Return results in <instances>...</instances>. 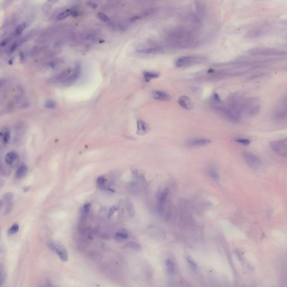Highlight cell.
I'll use <instances>...</instances> for the list:
<instances>
[{"instance_id":"obj_1","label":"cell","mask_w":287,"mask_h":287,"mask_svg":"<svg viewBox=\"0 0 287 287\" xmlns=\"http://www.w3.org/2000/svg\"><path fill=\"white\" fill-rule=\"evenodd\" d=\"M166 40L170 46L178 49L191 48L198 44L196 35L185 27H177L169 30L166 36Z\"/></svg>"},{"instance_id":"obj_2","label":"cell","mask_w":287,"mask_h":287,"mask_svg":"<svg viewBox=\"0 0 287 287\" xmlns=\"http://www.w3.org/2000/svg\"><path fill=\"white\" fill-rule=\"evenodd\" d=\"M261 110V104L259 99L254 98H243V113L248 117L256 116Z\"/></svg>"},{"instance_id":"obj_3","label":"cell","mask_w":287,"mask_h":287,"mask_svg":"<svg viewBox=\"0 0 287 287\" xmlns=\"http://www.w3.org/2000/svg\"><path fill=\"white\" fill-rule=\"evenodd\" d=\"M206 58L199 55H188L178 57L175 61V65L177 67H185L198 65L205 62Z\"/></svg>"},{"instance_id":"obj_4","label":"cell","mask_w":287,"mask_h":287,"mask_svg":"<svg viewBox=\"0 0 287 287\" xmlns=\"http://www.w3.org/2000/svg\"><path fill=\"white\" fill-rule=\"evenodd\" d=\"M47 245L49 249L56 252L61 261H67L68 260L67 250L64 246L61 243L52 240H49L47 241Z\"/></svg>"},{"instance_id":"obj_5","label":"cell","mask_w":287,"mask_h":287,"mask_svg":"<svg viewBox=\"0 0 287 287\" xmlns=\"http://www.w3.org/2000/svg\"><path fill=\"white\" fill-rule=\"evenodd\" d=\"M270 147L279 156L287 158V138L271 142Z\"/></svg>"},{"instance_id":"obj_6","label":"cell","mask_w":287,"mask_h":287,"mask_svg":"<svg viewBox=\"0 0 287 287\" xmlns=\"http://www.w3.org/2000/svg\"><path fill=\"white\" fill-rule=\"evenodd\" d=\"M163 48L159 45L156 43H148L140 45L136 49V52L142 55H155L161 53Z\"/></svg>"},{"instance_id":"obj_7","label":"cell","mask_w":287,"mask_h":287,"mask_svg":"<svg viewBox=\"0 0 287 287\" xmlns=\"http://www.w3.org/2000/svg\"><path fill=\"white\" fill-rule=\"evenodd\" d=\"M242 158L245 163L252 169H256L261 166L262 162L261 159L252 153L245 152L242 154Z\"/></svg>"},{"instance_id":"obj_8","label":"cell","mask_w":287,"mask_h":287,"mask_svg":"<svg viewBox=\"0 0 287 287\" xmlns=\"http://www.w3.org/2000/svg\"><path fill=\"white\" fill-rule=\"evenodd\" d=\"M251 55L254 56H275L283 54V52L273 48H255L249 51Z\"/></svg>"},{"instance_id":"obj_9","label":"cell","mask_w":287,"mask_h":287,"mask_svg":"<svg viewBox=\"0 0 287 287\" xmlns=\"http://www.w3.org/2000/svg\"><path fill=\"white\" fill-rule=\"evenodd\" d=\"M210 142L211 140L205 138H192L187 141V144L192 148H200L206 146Z\"/></svg>"},{"instance_id":"obj_10","label":"cell","mask_w":287,"mask_h":287,"mask_svg":"<svg viewBox=\"0 0 287 287\" xmlns=\"http://www.w3.org/2000/svg\"><path fill=\"white\" fill-rule=\"evenodd\" d=\"M152 97L159 101H168L171 99L170 95L165 91L160 90H154L151 93Z\"/></svg>"},{"instance_id":"obj_11","label":"cell","mask_w":287,"mask_h":287,"mask_svg":"<svg viewBox=\"0 0 287 287\" xmlns=\"http://www.w3.org/2000/svg\"><path fill=\"white\" fill-rule=\"evenodd\" d=\"M178 104L184 109L190 110L193 108V103L190 98L185 95L181 96L178 99Z\"/></svg>"},{"instance_id":"obj_12","label":"cell","mask_w":287,"mask_h":287,"mask_svg":"<svg viewBox=\"0 0 287 287\" xmlns=\"http://www.w3.org/2000/svg\"><path fill=\"white\" fill-rule=\"evenodd\" d=\"M150 131L148 125L143 120H139L137 121V131L136 133L139 135H144Z\"/></svg>"},{"instance_id":"obj_13","label":"cell","mask_w":287,"mask_h":287,"mask_svg":"<svg viewBox=\"0 0 287 287\" xmlns=\"http://www.w3.org/2000/svg\"><path fill=\"white\" fill-rule=\"evenodd\" d=\"M206 173L208 176L214 181H218L219 179V175L217 170L214 167H207L206 169Z\"/></svg>"},{"instance_id":"obj_14","label":"cell","mask_w":287,"mask_h":287,"mask_svg":"<svg viewBox=\"0 0 287 287\" xmlns=\"http://www.w3.org/2000/svg\"><path fill=\"white\" fill-rule=\"evenodd\" d=\"M142 75L144 80L146 82H149L151 80L158 78L159 76V73L154 71H145L143 72Z\"/></svg>"},{"instance_id":"obj_15","label":"cell","mask_w":287,"mask_h":287,"mask_svg":"<svg viewBox=\"0 0 287 287\" xmlns=\"http://www.w3.org/2000/svg\"><path fill=\"white\" fill-rule=\"evenodd\" d=\"M168 194H169V189L166 188L161 192L160 194L159 195L158 201H159V205L160 209L163 208V205L165 204V203L167 200Z\"/></svg>"},{"instance_id":"obj_16","label":"cell","mask_w":287,"mask_h":287,"mask_svg":"<svg viewBox=\"0 0 287 287\" xmlns=\"http://www.w3.org/2000/svg\"><path fill=\"white\" fill-rule=\"evenodd\" d=\"M129 237V234L127 231L123 228L120 229L116 232L115 234V238L117 240H125Z\"/></svg>"},{"instance_id":"obj_17","label":"cell","mask_w":287,"mask_h":287,"mask_svg":"<svg viewBox=\"0 0 287 287\" xmlns=\"http://www.w3.org/2000/svg\"><path fill=\"white\" fill-rule=\"evenodd\" d=\"M28 171V168L26 165H21L19 167L15 173V177L18 179L21 178L25 176Z\"/></svg>"},{"instance_id":"obj_18","label":"cell","mask_w":287,"mask_h":287,"mask_svg":"<svg viewBox=\"0 0 287 287\" xmlns=\"http://www.w3.org/2000/svg\"><path fill=\"white\" fill-rule=\"evenodd\" d=\"M16 158H17L16 153L14 151H9L6 154L5 160L8 164H11L12 163H14L15 161Z\"/></svg>"},{"instance_id":"obj_19","label":"cell","mask_w":287,"mask_h":287,"mask_svg":"<svg viewBox=\"0 0 287 287\" xmlns=\"http://www.w3.org/2000/svg\"><path fill=\"white\" fill-rule=\"evenodd\" d=\"M165 263L168 272L171 274H174L175 272V266L173 261L170 259H167L165 261Z\"/></svg>"},{"instance_id":"obj_20","label":"cell","mask_w":287,"mask_h":287,"mask_svg":"<svg viewBox=\"0 0 287 287\" xmlns=\"http://www.w3.org/2000/svg\"><path fill=\"white\" fill-rule=\"evenodd\" d=\"M75 11L74 9H68L66 10L65 11L60 13L57 16V20H63V19H65L68 16H70V15H73V14H74Z\"/></svg>"},{"instance_id":"obj_21","label":"cell","mask_w":287,"mask_h":287,"mask_svg":"<svg viewBox=\"0 0 287 287\" xmlns=\"http://www.w3.org/2000/svg\"><path fill=\"white\" fill-rule=\"evenodd\" d=\"M27 26H28V24L27 22H23L21 24H20L15 31V35L19 36L20 34H21V33L27 28Z\"/></svg>"},{"instance_id":"obj_22","label":"cell","mask_w":287,"mask_h":287,"mask_svg":"<svg viewBox=\"0 0 287 287\" xmlns=\"http://www.w3.org/2000/svg\"><path fill=\"white\" fill-rule=\"evenodd\" d=\"M1 136L2 142L4 144H6L9 141L10 139V132L8 131H5L4 132H1Z\"/></svg>"},{"instance_id":"obj_23","label":"cell","mask_w":287,"mask_h":287,"mask_svg":"<svg viewBox=\"0 0 287 287\" xmlns=\"http://www.w3.org/2000/svg\"><path fill=\"white\" fill-rule=\"evenodd\" d=\"M91 208V204L90 203H86L84 205L82 209V215L84 217L86 216L89 213Z\"/></svg>"},{"instance_id":"obj_24","label":"cell","mask_w":287,"mask_h":287,"mask_svg":"<svg viewBox=\"0 0 287 287\" xmlns=\"http://www.w3.org/2000/svg\"><path fill=\"white\" fill-rule=\"evenodd\" d=\"M19 225L17 224H14L9 229L8 231V233L10 235H12V234H14L18 232L19 231Z\"/></svg>"},{"instance_id":"obj_25","label":"cell","mask_w":287,"mask_h":287,"mask_svg":"<svg viewBox=\"0 0 287 287\" xmlns=\"http://www.w3.org/2000/svg\"><path fill=\"white\" fill-rule=\"evenodd\" d=\"M56 103L52 100H48L45 102V107L47 109H53L56 107Z\"/></svg>"},{"instance_id":"obj_26","label":"cell","mask_w":287,"mask_h":287,"mask_svg":"<svg viewBox=\"0 0 287 287\" xmlns=\"http://www.w3.org/2000/svg\"><path fill=\"white\" fill-rule=\"evenodd\" d=\"M97 183L98 186L99 187H103L105 185V184L106 183V179L104 177V176H102L99 177L97 178Z\"/></svg>"},{"instance_id":"obj_27","label":"cell","mask_w":287,"mask_h":287,"mask_svg":"<svg viewBox=\"0 0 287 287\" xmlns=\"http://www.w3.org/2000/svg\"><path fill=\"white\" fill-rule=\"evenodd\" d=\"M98 17L99 19L102 20L103 22L108 23H110V21H111V20L110 19V18L108 16H107L105 14L102 13V12H99L98 14Z\"/></svg>"},{"instance_id":"obj_28","label":"cell","mask_w":287,"mask_h":287,"mask_svg":"<svg viewBox=\"0 0 287 287\" xmlns=\"http://www.w3.org/2000/svg\"><path fill=\"white\" fill-rule=\"evenodd\" d=\"M21 42V40H18L15 41V42H14V43L11 45V46H10V52H14V51L16 49V48L18 47L19 46V45L20 44Z\"/></svg>"},{"instance_id":"obj_29","label":"cell","mask_w":287,"mask_h":287,"mask_svg":"<svg viewBox=\"0 0 287 287\" xmlns=\"http://www.w3.org/2000/svg\"><path fill=\"white\" fill-rule=\"evenodd\" d=\"M186 260H187V261L188 262V264L191 266V267L193 269H196L197 268V264H196V262H195L194 260L192 259V258L190 256H187L186 258Z\"/></svg>"},{"instance_id":"obj_30","label":"cell","mask_w":287,"mask_h":287,"mask_svg":"<svg viewBox=\"0 0 287 287\" xmlns=\"http://www.w3.org/2000/svg\"><path fill=\"white\" fill-rule=\"evenodd\" d=\"M236 141L241 144L245 145H248L250 144V140L246 139H236Z\"/></svg>"},{"instance_id":"obj_31","label":"cell","mask_w":287,"mask_h":287,"mask_svg":"<svg viewBox=\"0 0 287 287\" xmlns=\"http://www.w3.org/2000/svg\"><path fill=\"white\" fill-rule=\"evenodd\" d=\"M117 207L116 206H112L109 211V213H108V217L109 218H111L112 216L114 214V213H115L117 210Z\"/></svg>"},{"instance_id":"obj_32","label":"cell","mask_w":287,"mask_h":287,"mask_svg":"<svg viewBox=\"0 0 287 287\" xmlns=\"http://www.w3.org/2000/svg\"><path fill=\"white\" fill-rule=\"evenodd\" d=\"M88 3L89 5V6H90L93 9H96L98 8V4L95 3V2H88Z\"/></svg>"}]
</instances>
